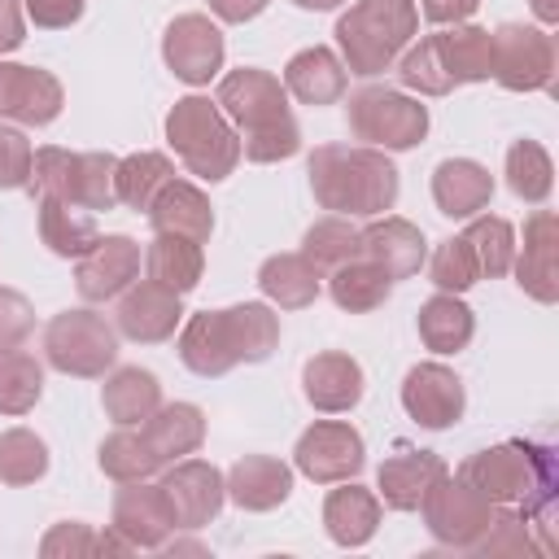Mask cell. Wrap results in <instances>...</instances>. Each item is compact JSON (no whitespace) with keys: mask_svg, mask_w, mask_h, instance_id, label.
Wrapping results in <instances>:
<instances>
[{"mask_svg":"<svg viewBox=\"0 0 559 559\" xmlns=\"http://www.w3.org/2000/svg\"><path fill=\"white\" fill-rule=\"evenodd\" d=\"M148 223H153V231H170V236H188V240H210V231H214V205H210V197L192 183V179H170L157 197H153V205H148Z\"/></svg>","mask_w":559,"mask_h":559,"instance_id":"27","label":"cell"},{"mask_svg":"<svg viewBox=\"0 0 559 559\" xmlns=\"http://www.w3.org/2000/svg\"><path fill=\"white\" fill-rule=\"evenodd\" d=\"M280 83H284V92H288L293 100H301V105H336V100H345L349 70H345V61H341L332 48L310 44V48H301V52L288 57Z\"/></svg>","mask_w":559,"mask_h":559,"instance_id":"24","label":"cell"},{"mask_svg":"<svg viewBox=\"0 0 559 559\" xmlns=\"http://www.w3.org/2000/svg\"><path fill=\"white\" fill-rule=\"evenodd\" d=\"M502 175H507V188L528 205H542L550 197V188H555V162L537 140H515L507 148Z\"/></svg>","mask_w":559,"mask_h":559,"instance_id":"40","label":"cell"},{"mask_svg":"<svg viewBox=\"0 0 559 559\" xmlns=\"http://www.w3.org/2000/svg\"><path fill=\"white\" fill-rule=\"evenodd\" d=\"M227 336L236 349V362H266L280 345V314L266 301H240L227 306Z\"/></svg>","mask_w":559,"mask_h":559,"instance_id":"37","label":"cell"},{"mask_svg":"<svg viewBox=\"0 0 559 559\" xmlns=\"http://www.w3.org/2000/svg\"><path fill=\"white\" fill-rule=\"evenodd\" d=\"M205 275V249L201 240L188 236H170V231H153L148 249H144V280L170 288V293H192Z\"/></svg>","mask_w":559,"mask_h":559,"instance_id":"30","label":"cell"},{"mask_svg":"<svg viewBox=\"0 0 559 559\" xmlns=\"http://www.w3.org/2000/svg\"><path fill=\"white\" fill-rule=\"evenodd\" d=\"M323 528L345 550L367 546L376 537V528H380V498H376V489H367L358 480H341V489H332L323 498Z\"/></svg>","mask_w":559,"mask_h":559,"instance_id":"25","label":"cell"},{"mask_svg":"<svg viewBox=\"0 0 559 559\" xmlns=\"http://www.w3.org/2000/svg\"><path fill=\"white\" fill-rule=\"evenodd\" d=\"M559 218L550 210H533L524 218V245L515 240V258H511V271H515V284L542 301V306H555L559 301Z\"/></svg>","mask_w":559,"mask_h":559,"instance_id":"17","label":"cell"},{"mask_svg":"<svg viewBox=\"0 0 559 559\" xmlns=\"http://www.w3.org/2000/svg\"><path fill=\"white\" fill-rule=\"evenodd\" d=\"M31 332H35V306L17 288L0 284V349L22 345Z\"/></svg>","mask_w":559,"mask_h":559,"instance_id":"49","label":"cell"},{"mask_svg":"<svg viewBox=\"0 0 559 559\" xmlns=\"http://www.w3.org/2000/svg\"><path fill=\"white\" fill-rule=\"evenodd\" d=\"M432 52L441 61V74L450 79V87L463 83H485L489 79V31L476 22H450L441 31L428 35Z\"/></svg>","mask_w":559,"mask_h":559,"instance_id":"28","label":"cell"},{"mask_svg":"<svg viewBox=\"0 0 559 559\" xmlns=\"http://www.w3.org/2000/svg\"><path fill=\"white\" fill-rule=\"evenodd\" d=\"M144 441L153 445V454L162 463H175V459H188L201 450L205 441V411L197 402H162L144 424H140Z\"/></svg>","mask_w":559,"mask_h":559,"instance_id":"31","label":"cell"},{"mask_svg":"<svg viewBox=\"0 0 559 559\" xmlns=\"http://www.w3.org/2000/svg\"><path fill=\"white\" fill-rule=\"evenodd\" d=\"M166 144L201 183H218L240 162V135L210 96H179L166 114Z\"/></svg>","mask_w":559,"mask_h":559,"instance_id":"5","label":"cell"},{"mask_svg":"<svg viewBox=\"0 0 559 559\" xmlns=\"http://www.w3.org/2000/svg\"><path fill=\"white\" fill-rule=\"evenodd\" d=\"M61 105H66V87L52 70L17 66L0 57V122L48 127L61 118Z\"/></svg>","mask_w":559,"mask_h":559,"instance_id":"13","label":"cell"},{"mask_svg":"<svg viewBox=\"0 0 559 559\" xmlns=\"http://www.w3.org/2000/svg\"><path fill=\"white\" fill-rule=\"evenodd\" d=\"M415 328H419L424 349H432V354H459L476 336V314H472V306L459 293H432L419 306Z\"/></svg>","mask_w":559,"mask_h":559,"instance_id":"33","label":"cell"},{"mask_svg":"<svg viewBox=\"0 0 559 559\" xmlns=\"http://www.w3.org/2000/svg\"><path fill=\"white\" fill-rule=\"evenodd\" d=\"M493 175L476 157H445L432 170V201L445 218H472L489 205Z\"/></svg>","mask_w":559,"mask_h":559,"instance_id":"26","label":"cell"},{"mask_svg":"<svg viewBox=\"0 0 559 559\" xmlns=\"http://www.w3.org/2000/svg\"><path fill=\"white\" fill-rule=\"evenodd\" d=\"M214 105L236 127L240 157L271 166V162H288L301 148V127L288 109V92L271 70H258V66L227 70L218 79Z\"/></svg>","mask_w":559,"mask_h":559,"instance_id":"1","label":"cell"},{"mask_svg":"<svg viewBox=\"0 0 559 559\" xmlns=\"http://www.w3.org/2000/svg\"><path fill=\"white\" fill-rule=\"evenodd\" d=\"M459 476L498 507L520 502V515H528L533 524H537V515L550 511V498H555V459L546 445H533V441L485 445L472 459H463Z\"/></svg>","mask_w":559,"mask_h":559,"instance_id":"3","label":"cell"},{"mask_svg":"<svg viewBox=\"0 0 559 559\" xmlns=\"http://www.w3.org/2000/svg\"><path fill=\"white\" fill-rule=\"evenodd\" d=\"M445 459L437 450H419V445H397L380 472H376V498L389 511H419L424 493L432 489L437 476H445Z\"/></svg>","mask_w":559,"mask_h":559,"instance_id":"19","label":"cell"},{"mask_svg":"<svg viewBox=\"0 0 559 559\" xmlns=\"http://www.w3.org/2000/svg\"><path fill=\"white\" fill-rule=\"evenodd\" d=\"M358 249H362V236H358L354 218H345V214H328V218L310 223L306 236H301V253H306L319 271H332V266L358 258Z\"/></svg>","mask_w":559,"mask_h":559,"instance_id":"42","label":"cell"},{"mask_svg":"<svg viewBox=\"0 0 559 559\" xmlns=\"http://www.w3.org/2000/svg\"><path fill=\"white\" fill-rule=\"evenodd\" d=\"M39 555L44 559H79V555H100V533L83 520H61L44 533L39 542Z\"/></svg>","mask_w":559,"mask_h":559,"instance_id":"47","label":"cell"},{"mask_svg":"<svg viewBox=\"0 0 559 559\" xmlns=\"http://www.w3.org/2000/svg\"><path fill=\"white\" fill-rule=\"evenodd\" d=\"M528 4H533V13H537V22H542V26L559 22V4H555V0H528Z\"/></svg>","mask_w":559,"mask_h":559,"instance_id":"54","label":"cell"},{"mask_svg":"<svg viewBox=\"0 0 559 559\" xmlns=\"http://www.w3.org/2000/svg\"><path fill=\"white\" fill-rule=\"evenodd\" d=\"M345 118H349L354 140L384 148V153H406V148L424 144V135H428V105H419V96H411L402 87H384V83H362L358 92H349Z\"/></svg>","mask_w":559,"mask_h":559,"instance_id":"6","label":"cell"},{"mask_svg":"<svg viewBox=\"0 0 559 559\" xmlns=\"http://www.w3.org/2000/svg\"><path fill=\"white\" fill-rule=\"evenodd\" d=\"M489 79L507 92L555 87V39L542 26L502 22L489 31Z\"/></svg>","mask_w":559,"mask_h":559,"instance_id":"8","label":"cell"},{"mask_svg":"<svg viewBox=\"0 0 559 559\" xmlns=\"http://www.w3.org/2000/svg\"><path fill=\"white\" fill-rule=\"evenodd\" d=\"M297 9H310V13H328V9H341L345 0H293Z\"/></svg>","mask_w":559,"mask_h":559,"instance_id":"55","label":"cell"},{"mask_svg":"<svg viewBox=\"0 0 559 559\" xmlns=\"http://www.w3.org/2000/svg\"><path fill=\"white\" fill-rule=\"evenodd\" d=\"M179 362L201 380H218L231 367H240L223 310H197L179 323Z\"/></svg>","mask_w":559,"mask_h":559,"instance_id":"23","label":"cell"},{"mask_svg":"<svg viewBox=\"0 0 559 559\" xmlns=\"http://www.w3.org/2000/svg\"><path fill=\"white\" fill-rule=\"evenodd\" d=\"M109 528L131 550H162V542L179 528L162 480L157 485L153 480H127V485H118L114 507H109Z\"/></svg>","mask_w":559,"mask_h":559,"instance_id":"12","label":"cell"},{"mask_svg":"<svg viewBox=\"0 0 559 559\" xmlns=\"http://www.w3.org/2000/svg\"><path fill=\"white\" fill-rule=\"evenodd\" d=\"M96 463H100V472H105L114 485L153 480V476L166 467V463L153 454V445L144 441L140 428H118V432H109V437L100 441V450H96Z\"/></svg>","mask_w":559,"mask_h":559,"instance_id":"38","label":"cell"},{"mask_svg":"<svg viewBox=\"0 0 559 559\" xmlns=\"http://www.w3.org/2000/svg\"><path fill=\"white\" fill-rule=\"evenodd\" d=\"M310 192L323 210L345 218H380L397 205V166L371 144H319L306 162Z\"/></svg>","mask_w":559,"mask_h":559,"instance_id":"2","label":"cell"},{"mask_svg":"<svg viewBox=\"0 0 559 559\" xmlns=\"http://www.w3.org/2000/svg\"><path fill=\"white\" fill-rule=\"evenodd\" d=\"M48 476V445L31 428H4L0 432V480L22 489Z\"/></svg>","mask_w":559,"mask_h":559,"instance_id":"44","label":"cell"},{"mask_svg":"<svg viewBox=\"0 0 559 559\" xmlns=\"http://www.w3.org/2000/svg\"><path fill=\"white\" fill-rule=\"evenodd\" d=\"M362 236V258H371L376 266H384V275L397 284V280H411L419 275L424 258H428V240L424 231L411 223V218H397V214H380L371 218L367 227H358Z\"/></svg>","mask_w":559,"mask_h":559,"instance_id":"20","label":"cell"},{"mask_svg":"<svg viewBox=\"0 0 559 559\" xmlns=\"http://www.w3.org/2000/svg\"><path fill=\"white\" fill-rule=\"evenodd\" d=\"M362 463H367L362 432L345 419H314L293 445V467L314 485L354 480L362 472Z\"/></svg>","mask_w":559,"mask_h":559,"instance_id":"10","label":"cell"},{"mask_svg":"<svg viewBox=\"0 0 559 559\" xmlns=\"http://www.w3.org/2000/svg\"><path fill=\"white\" fill-rule=\"evenodd\" d=\"M428 266V280L437 284V293H467L476 280H480V266H476V253L463 236H450L432 249V258H424Z\"/></svg>","mask_w":559,"mask_h":559,"instance_id":"45","label":"cell"},{"mask_svg":"<svg viewBox=\"0 0 559 559\" xmlns=\"http://www.w3.org/2000/svg\"><path fill=\"white\" fill-rule=\"evenodd\" d=\"M402 411L419 424V428H454L467 411V393L463 380L454 376V367L445 362H415L402 380Z\"/></svg>","mask_w":559,"mask_h":559,"instance_id":"14","label":"cell"},{"mask_svg":"<svg viewBox=\"0 0 559 559\" xmlns=\"http://www.w3.org/2000/svg\"><path fill=\"white\" fill-rule=\"evenodd\" d=\"M271 0H210V13L227 26H240V22H253Z\"/></svg>","mask_w":559,"mask_h":559,"instance_id":"53","label":"cell"},{"mask_svg":"<svg viewBox=\"0 0 559 559\" xmlns=\"http://www.w3.org/2000/svg\"><path fill=\"white\" fill-rule=\"evenodd\" d=\"M44 397V362L22 345L0 349V415L17 419Z\"/></svg>","mask_w":559,"mask_h":559,"instance_id":"39","label":"cell"},{"mask_svg":"<svg viewBox=\"0 0 559 559\" xmlns=\"http://www.w3.org/2000/svg\"><path fill=\"white\" fill-rule=\"evenodd\" d=\"M175 179V162L157 148H140V153H127L118 157V170H114V188H118V205L127 210H144L153 205V197Z\"/></svg>","mask_w":559,"mask_h":559,"instance_id":"36","label":"cell"},{"mask_svg":"<svg viewBox=\"0 0 559 559\" xmlns=\"http://www.w3.org/2000/svg\"><path fill=\"white\" fill-rule=\"evenodd\" d=\"M162 489L170 498V511H175L179 528H205L210 520H218V511L227 502L223 472L214 463H205V459H175V463H166Z\"/></svg>","mask_w":559,"mask_h":559,"instance_id":"16","label":"cell"},{"mask_svg":"<svg viewBox=\"0 0 559 559\" xmlns=\"http://www.w3.org/2000/svg\"><path fill=\"white\" fill-rule=\"evenodd\" d=\"M100 406L118 428H140L162 406V384L144 367H114L100 389Z\"/></svg>","mask_w":559,"mask_h":559,"instance_id":"34","label":"cell"},{"mask_svg":"<svg viewBox=\"0 0 559 559\" xmlns=\"http://www.w3.org/2000/svg\"><path fill=\"white\" fill-rule=\"evenodd\" d=\"M114 170L118 157L114 153H74V179H70V205H83L92 214L114 210L118 205V188H114Z\"/></svg>","mask_w":559,"mask_h":559,"instance_id":"41","label":"cell"},{"mask_svg":"<svg viewBox=\"0 0 559 559\" xmlns=\"http://www.w3.org/2000/svg\"><path fill=\"white\" fill-rule=\"evenodd\" d=\"M498 502H489L480 489H472L459 472L450 476H437L432 489L424 493L419 502V515H424V528L432 533V542L450 546V550H472L480 542V533L489 528Z\"/></svg>","mask_w":559,"mask_h":559,"instance_id":"9","label":"cell"},{"mask_svg":"<svg viewBox=\"0 0 559 559\" xmlns=\"http://www.w3.org/2000/svg\"><path fill=\"white\" fill-rule=\"evenodd\" d=\"M362 367H358V358H349V354H341V349H323V354H314V358H306V367H301V393H306V402L314 406V411H323V415H345V411H354L358 402H362Z\"/></svg>","mask_w":559,"mask_h":559,"instance_id":"21","label":"cell"},{"mask_svg":"<svg viewBox=\"0 0 559 559\" xmlns=\"http://www.w3.org/2000/svg\"><path fill=\"white\" fill-rule=\"evenodd\" d=\"M328 293H332V301L341 310L367 314V310H380L389 301L393 280L384 275V266H376L371 258L358 253V258H349V262H341V266L328 271Z\"/></svg>","mask_w":559,"mask_h":559,"instance_id":"35","label":"cell"},{"mask_svg":"<svg viewBox=\"0 0 559 559\" xmlns=\"http://www.w3.org/2000/svg\"><path fill=\"white\" fill-rule=\"evenodd\" d=\"M140 245L122 231L114 236H100L83 258H74V288L83 301L100 306V301H114L122 288H131L140 280Z\"/></svg>","mask_w":559,"mask_h":559,"instance_id":"15","label":"cell"},{"mask_svg":"<svg viewBox=\"0 0 559 559\" xmlns=\"http://www.w3.org/2000/svg\"><path fill=\"white\" fill-rule=\"evenodd\" d=\"M22 39H26V9H22V0H0V57L22 48Z\"/></svg>","mask_w":559,"mask_h":559,"instance_id":"51","label":"cell"},{"mask_svg":"<svg viewBox=\"0 0 559 559\" xmlns=\"http://www.w3.org/2000/svg\"><path fill=\"white\" fill-rule=\"evenodd\" d=\"M22 9L39 31H66L83 17L87 0H22Z\"/></svg>","mask_w":559,"mask_h":559,"instance_id":"50","label":"cell"},{"mask_svg":"<svg viewBox=\"0 0 559 559\" xmlns=\"http://www.w3.org/2000/svg\"><path fill=\"white\" fill-rule=\"evenodd\" d=\"M44 362L74 380H100L118 362V328L92 306H74L48 319Z\"/></svg>","mask_w":559,"mask_h":559,"instance_id":"7","label":"cell"},{"mask_svg":"<svg viewBox=\"0 0 559 559\" xmlns=\"http://www.w3.org/2000/svg\"><path fill=\"white\" fill-rule=\"evenodd\" d=\"M258 288L280 310H306L323 293V271L297 249V253H271L258 266Z\"/></svg>","mask_w":559,"mask_h":559,"instance_id":"29","label":"cell"},{"mask_svg":"<svg viewBox=\"0 0 559 559\" xmlns=\"http://www.w3.org/2000/svg\"><path fill=\"white\" fill-rule=\"evenodd\" d=\"M118 332L135 345H162L179 332L183 323V301L179 293L153 284V280H135L131 288L118 293V314H114Z\"/></svg>","mask_w":559,"mask_h":559,"instance_id":"18","label":"cell"},{"mask_svg":"<svg viewBox=\"0 0 559 559\" xmlns=\"http://www.w3.org/2000/svg\"><path fill=\"white\" fill-rule=\"evenodd\" d=\"M31 162H35V148L26 140L22 127H9L0 122V188H26L31 183Z\"/></svg>","mask_w":559,"mask_h":559,"instance_id":"48","label":"cell"},{"mask_svg":"<svg viewBox=\"0 0 559 559\" xmlns=\"http://www.w3.org/2000/svg\"><path fill=\"white\" fill-rule=\"evenodd\" d=\"M432 26H450V22H467L476 9H480V0H419L415 4Z\"/></svg>","mask_w":559,"mask_h":559,"instance_id":"52","label":"cell"},{"mask_svg":"<svg viewBox=\"0 0 559 559\" xmlns=\"http://www.w3.org/2000/svg\"><path fill=\"white\" fill-rule=\"evenodd\" d=\"M533 520L528 515H520V511H511V507H498L493 511V520H489V528L480 533V542L472 546L476 555H533V550H546L537 537H533Z\"/></svg>","mask_w":559,"mask_h":559,"instance_id":"46","label":"cell"},{"mask_svg":"<svg viewBox=\"0 0 559 559\" xmlns=\"http://www.w3.org/2000/svg\"><path fill=\"white\" fill-rule=\"evenodd\" d=\"M463 240L472 245L480 275L498 280V275L511 271V258H515V227H511L507 218H498V214H472Z\"/></svg>","mask_w":559,"mask_h":559,"instance_id":"43","label":"cell"},{"mask_svg":"<svg viewBox=\"0 0 559 559\" xmlns=\"http://www.w3.org/2000/svg\"><path fill=\"white\" fill-rule=\"evenodd\" d=\"M419 9L415 0H354L336 17V57L349 74L376 79L397 66V57L415 44Z\"/></svg>","mask_w":559,"mask_h":559,"instance_id":"4","label":"cell"},{"mask_svg":"<svg viewBox=\"0 0 559 559\" xmlns=\"http://www.w3.org/2000/svg\"><path fill=\"white\" fill-rule=\"evenodd\" d=\"M223 57H227V44H223V31L218 22H210L205 13H179L166 35H162V61L175 79H183L188 87H201L210 83L218 70H223Z\"/></svg>","mask_w":559,"mask_h":559,"instance_id":"11","label":"cell"},{"mask_svg":"<svg viewBox=\"0 0 559 559\" xmlns=\"http://www.w3.org/2000/svg\"><path fill=\"white\" fill-rule=\"evenodd\" d=\"M223 485L240 511H275L293 493V467L275 454H245L227 467Z\"/></svg>","mask_w":559,"mask_h":559,"instance_id":"22","label":"cell"},{"mask_svg":"<svg viewBox=\"0 0 559 559\" xmlns=\"http://www.w3.org/2000/svg\"><path fill=\"white\" fill-rule=\"evenodd\" d=\"M35 223H39V240L48 245V253L57 258H83L96 240H100V227H96V214L83 210V205H70L61 197H39L35 201Z\"/></svg>","mask_w":559,"mask_h":559,"instance_id":"32","label":"cell"}]
</instances>
